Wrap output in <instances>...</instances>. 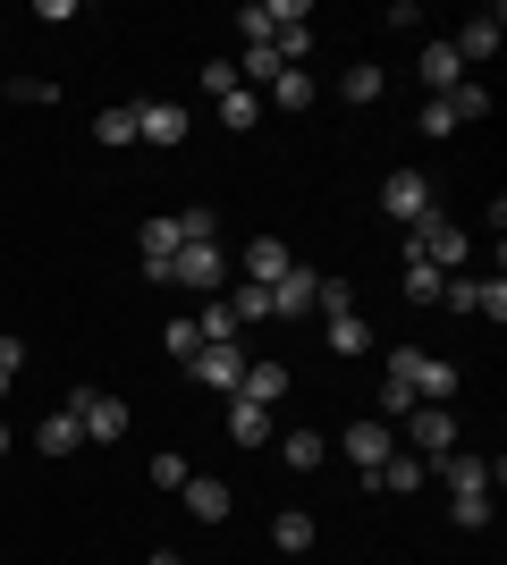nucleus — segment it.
<instances>
[{"instance_id": "obj_1", "label": "nucleus", "mask_w": 507, "mask_h": 565, "mask_svg": "<svg viewBox=\"0 0 507 565\" xmlns=\"http://www.w3.org/2000/svg\"><path fill=\"white\" fill-rule=\"evenodd\" d=\"M381 372L398 380L414 405H448V397H457V363H440V354H423V347H389Z\"/></svg>"}, {"instance_id": "obj_2", "label": "nucleus", "mask_w": 507, "mask_h": 565, "mask_svg": "<svg viewBox=\"0 0 507 565\" xmlns=\"http://www.w3.org/2000/svg\"><path fill=\"white\" fill-rule=\"evenodd\" d=\"M398 439H406V456H423V465H440V456L465 439V423H457V405H414L406 423H398Z\"/></svg>"}, {"instance_id": "obj_3", "label": "nucleus", "mask_w": 507, "mask_h": 565, "mask_svg": "<svg viewBox=\"0 0 507 565\" xmlns=\"http://www.w3.org/2000/svg\"><path fill=\"white\" fill-rule=\"evenodd\" d=\"M68 414L85 423V439H94V448L127 439V423H136V414H127V397H110V388H68Z\"/></svg>"}, {"instance_id": "obj_4", "label": "nucleus", "mask_w": 507, "mask_h": 565, "mask_svg": "<svg viewBox=\"0 0 507 565\" xmlns=\"http://www.w3.org/2000/svg\"><path fill=\"white\" fill-rule=\"evenodd\" d=\"M245 363H254V354H245L237 338H229V347H194V354H187V380H203V388H212V397H237V380H245Z\"/></svg>"}, {"instance_id": "obj_5", "label": "nucleus", "mask_w": 507, "mask_h": 565, "mask_svg": "<svg viewBox=\"0 0 507 565\" xmlns=\"http://www.w3.org/2000/svg\"><path fill=\"white\" fill-rule=\"evenodd\" d=\"M381 212L406 220V228H414V220H432L440 212V203H432V178H423V169H389V178H381Z\"/></svg>"}, {"instance_id": "obj_6", "label": "nucleus", "mask_w": 507, "mask_h": 565, "mask_svg": "<svg viewBox=\"0 0 507 565\" xmlns=\"http://www.w3.org/2000/svg\"><path fill=\"white\" fill-rule=\"evenodd\" d=\"M440 305H457V312H483V321H507V279H474V270H448Z\"/></svg>"}, {"instance_id": "obj_7", "label": "nucleus", "mask_w": 507, "mask_h": 565, "mask_svg": "<svg viewBox=\"0 0 507 565\" xmlns=\"http://www.w3.org/2000/svg\"><path fill=\"white\" fill-rule=\"evenodd\" d=\"M220 279H229L220 245H178V262H169V287H187V296H212Z\"/></svg>"}, {"instance_id": "obj_8", "label": "nucleus", "mask_w": 507, "mask_h": 565, "mask_svg": "<svg viewBox=\"0 0 507 565\" xmlns=\"http://www.w3.org/2000/svg\"><path fill=\"white\" fill-rule=\"evenodd\" d=\"M338 448H347V465H356V472H372V465H389V456H398V423H381V414H372V423H356Z\"/></svg>"}, {"instance_id": "obj_9", "label": "nucleus", "mask_w": 507, "mask_h": 565, "mask_svg": "<svg viewBox=\"0 0 507 565\" xmlns=\"http://www.w3.org/2000/svg\"><path fill=\"white\" fill-rule=\"evenodd\" d=\"M414 76H423V102H440V94H457V85H465V60L448 43H423V51H414Z\"/></svg>"}, {"instance_id": "obj_10", "label": "nucleus", "mask_w": 507, "mask_h": 565, "mask_svg": "<svg viewBox=\"0 0 507 565\" xmlns=\"http://www.w3.org/2000/svg\"><path fill=\"white\" fill-rule=\"evenodd\" d=\"M136 143H187V102H136Z\"/></svg>"}, {"instance_id": "obj_11", "label": "nucleus", "mask_w": 507, "mask_h": 565, "mask_svg": "<svg viewBox=\"0 0 507 565\" xmlns=\"http://www.w3.org/2000/svg\"><path fill=\"white\" fill-rule=\"evenodd\" d=\"M314 287H321V270H305V262H288V279L271 287V321H296V312H314Z\"/></svg>"}, {"instance_id": "obj_12", "label": "nucleus", "mask_w": 507, "mask_h": 565, "mask_svg": "<svg viewBox=\"0 0 507 565\" xmlns=\"http://www.w3.org/2000/svg\"><path fill=\"white\" fill-rule=\"evenodd\" d=\"M432 472L448 481V498H465V490H490V481H499V465H483V456H465V448H448Z\"/></svg>"}, {"instance_id": "obj_13", "label": "nucleus", "mask_w": 507, "mask_h": 565, "mask_svg": "<svg viewBox=\"0 0 507 565\" xmlns=\"http://www.w3.org/2000/svg\"><path fill=\"white\" fill-rule=\"evenodd\" d=\"M423 472H432L423 456H406V448H398L389 465H372V472H363V490H389V498H406V490H423Z\"/></svg>"}, {"instance_id": "obj_14", "label": "nucleus", "mask_w": 507, "mask_h": 565, "mask_svg": "<svg viewBox=\"0 0 507 565\" xmlns=\"http://www.w3.org/2000/svg\"><path fill=\"white\" fill-rule=\"evenodd\" d=\"M314 541H321V523L305 515V507H279V515H271V548H279V557H305Z\"/></svg>"}, {"instance_id": "obj_15", "label": "nucleus", "mask_w": 507, "mask_h": 565, "mask_svg": "<svg viewBox=\"0 0 507 565\" xmlns=\"http://www.w3.org/2000/svg\"><path fill=\"white\" fill-rule=\"evenodd\" d=\"M499 34H507V18H499V9H483V18H465V34H457L448 51L474 68V60H490V51H499Z\"/></svg>"}, {"instance_id": "obj_16", "label": "nucleus", "mask_w": 507, "mask_h": 565, "mask_svg": "<svg viewBox=\"0 0 507 565\" xmlns=\"http://www.w3.org/2000/svg\"><path fill=\"white\" fill-rule=\"evenodd\" d=\"M136 254H145V279L169 287V262H178V220H145V245H136Z\"/></svg>"}, {"instance_id": "obj_17", "label": "nucleus", "mask_w": 507, "mask_h": 565, "mask_svg": "<svg viewBox=\"0 0 507 565\" xmlns=\"http://www.w3.org/2000/svg\"><path fill=\"white\" fill-rule=\"evenodd\" d=\"M288 245H279V236H254V245H245V279H254V287H279V279H288Z\"/></svg>"}, {"instance_id": "obj_18", "label": "nucleus", "mask_w": 507, "mask_h": 565, "mask_svg": "<svg viewBox=\"0 0 507 565\" xmlns=\"http://www.w3.org/2000/svg\"><path fill=\"white\" fill-rule=\"evenodd\" d=\"M34 448H43V456H76V448H85V423L60 405V414H43V423H34Z\"/></svg>"}, {"instance_id": "obj_19", "label": "nucleus", "mask_w": 507, "mask_h": 565, "mask_svg": "<svg viewBox=\"0 0 507 565\" xmlns=\"http://www.w3.org/2000/svg\"><path fill=\"white\" fill-rule=\"evenodd\" d=\"M237 397H254V405H271V414H279V397H288V363H245Z\"/></svg>"}, {"instance_id": "obj_20", "label": "nucleus", "mask_w": 507, "mask_h": 565, "mask_svg": "<svg viewBox=\"0 0 507 565\" xmlns=\"http://www.w3.org/2000/svg\"><path fill=\"white\" fill-rule=\"evenodd\" d=\"M229 439H237V448H263V439H271V405L229 397Z\"/></svg>"}, {"instance_id": "obj_21", "label": "nucleus", "mask_w": 507, "mask_h": 565, "mask_svg": "<svg viewBox=\"0 0 507 565\" xmlns=\"http://www.w3.org/2000/svg\"><path fill=\"white\" fill-rule=\"evenodd\" d=\"M178 498H187V515H194V523H229V507H237V498L220 490V481H203V472H194Z\"/></svg>"}, {"instance_id": "obj_22", "label": "nucleus", "mask_w": 507, "mask_h": 565, "mask_svg": "<svg viewBox=\"0 0 507 565\" xmlns=\"http://www.w3.org/2000/svg\"><path fill=\"white\" fill-rule=\"evenodd\" d=\"M279 456H288V472H321L330 465V439L321 430H279Z\"/></svg>"}, {"instance_id": "obj_23", "label": "nucleus", "mask_w": 507, "mask_h": 565, "mask_svg": "<svg viewBox=\"0 0 507 565\" xmlns=\"http://www.w3.org/2000/svg\"><path fill=\"white\" fill-rule=\"evenodd\" d=\"M94 143H102V152H119V143H136V102H110V110L94 118Z\"/></svg>"}, {"instance_id": "obj_24", "label": "nucleus", "mask_w": 507, "mask_h": 565, "mask_svg": "<svg viewBox=\"0 0 507 565\" xmlns=\"http://www.w3.org/2000/svg\"><path fill=\"white\" fill-rule=\"evenodd\" d=\"M321 338H330V354H372V330H363V312H338V321H321Z\"/></svg>"}, {"instance_id": "obj_25", "label": "nucleus", "mask_w": 507, "mask_h": 565, "mask_svg": "<svg viewBox=\"0 0 507 565\" xmlns=\"http://www.w3.org/2000/svg\"><path fill=\"white\" fill-rule=\"evenodd\" d=\"M245 330V321H237V312H229V305H220V296H212V305H203V312H194V338H203V347H229V338H237Z\"/></svg>"}, {"instance_id": "obj_26", "label": "nucleus", "mask_w": 507, "mask_h": 565, "mask_svg": "<svg viewBox=\"0 0 507 565\" xmlns=\"http://www.w3.org/2000/svg\"><path fill=\"white\" fill-rule=\"evenodd\" d=\"M314 94H321V85H314L305 68H279V76H271V94H263V102H279V110H305Z\"/></svg>"}, {"instance_id": "obj_27", "label": "nucleus", "mask_w": 507, "mask_h": 565, "mask_svg": "<svg viewBox=\"0 0 507 565\" xmlns=\"http://www.w3.org/2000/svg\"><path fill=\"white\" fill-rule=\"evenodd\" d=\"M178 245H220V212L212 203H187V212H178Z\"/></svg>"}, {"instance_id": "obj_28", "label": "nucleus", "mask_w": 507, "mask_h": 565, "mask_svg": "<svg viewBox=\"0 0 507 565\" xmlns=\"http://www.w3.org/2000/svg\"><path fill=\"white\" fill-rule=\"evenodd\" d=\"M440 102H448V118H457V127H465V118H490V85H483V76H465L457 94H440Z\"/></svg>"}, {"instance_id": "obj_29", "label": "nucleus", "mask_w": 507, "mask_h": 565, "mask_svg": "<svg viewBox=\"0 0 507 565\" xmlns=\"http://www.w3.org/2000/svg\"><path fill=\"white\" fill-rule=\"evenodd\" d=\"M381 85H389V76L372 68V60H347V76H338V94H347V102H381Z\"/></svg>"}, {"instance_id": "obj_30", "label": "nucleus", "mask_w": 507, "mask_h": 565, "mask_svg": "<svg viewBox=\"0 0 507 565\" xmlns=\"http://www.w3.org/2000/svg\"><path fill=\"white\" fill-rule=\"evenodd\" d=\"M254 118H263V94H220V127H229V136H245V127H254Z\"/></svg>"}, {"instance_id": "obj_31", "label": "nucleus", "mask_w": 507, "mask_h": 565, "mask_svg": "<svg viewBox=\"0 0 507 565\" xmlns=\"http://www.w3.org/2000/svg\"><path fill=\"white\" fill-rule=\"evenodd\" d=\"M271 76H279V51H271V43H245V60H237V85H263V94H271Z\"/></svg>"}, {"instance_id": "obj_32", "label": "nucleus", "mask_w": 507, "mask_h": 565, "mask_svg": "<svg viewBox=\"0 0 507 565\" xmlns=\"http://www.w3.org/2000/svg\"><path fill=\"white\" fill-rule=\"evenodd\" d=\"M440 287L448 279H440L432 262H406V305H440Z\"/></svg>"}, {"instance_id": "obj_33", "label": "nucleus", "mask_w": 507, "mask_h": 565, "mask_svg": "<svg viewBox=\"0 0 507 565\" xmlns=\"http://www.w3.org/2000/svg\"><path fill=\"white\" fill-rule=\"evenodd\" d=\"M448 515H457V532H483V523H490V490H465V498H448Z\"/></svg>"}, {"instance_id": "obj_34", "label": "nucleus", "mask_w": 507, "mask_h": 565, "mask_svg": "<svg viewBox=\"0 0 507 565\" xmlns=\"http://www.w3.org/2000/svg\"><path fill=\"white\" fill-rule=\"evenodd\" d=\"M314 312H321V321H338V312H356V287H347V279H321V287H314Z\"/></svg>"}, {"instance_id": "obj_35", "label": "nucleus", "mask_w": 507, "mask_h": 565, "mask_svg": "<svg viewBox=\"0 0 507 565\" xmlns=\"http://www.w3.org/2000/svg\"><path fill=\"white\" fill-rule=\"evenodd\" d=\"M229 312H237V321H271V287H254V279H245L237 296H229Z\"/></svg>"}, {"instance_id": "obj_36", "label": "nucleus", "mask_w": 507, "mask_h": 565, "mask_svg": "<svg viewBox=\"0 0 507 565\" xmlns=\"http://www.w3.org/2000/svg\"><path fill=\"white\" fill-rule=\"evenodd\" d=\"M194 472H187V456H152V490H187Z\"/></svg>"}, {"instance_id": "obj_37", "label": "nucleus", "mask_w": 507, "mask_h": 565, "mask_svg": "<svg viewBox=\"0 0 507 565\" xmlns=\"http://www.w3.org/2000/svg\"><path fill=\"white\" fill-rule=\"evenodd\" d=\"M203 94H237V60H203Z\"/></svg>"}, {"instance_id": "obj_38", "label": "nucleus", "mask_w": 507, "mask_h": 565, "mask_svg": "<svg viewBox=\"0 0 507 565\" xmlns=\"http://www.w3.org/2000/svg\"><path fill=\"white\" fill-rule=\"evenodd\" d=\"M406 414H414V397H406V388H398V380L381 372V423H406Z\"/></svg>"}, {"instance_id": "obj_39", "label": "nucleus", "mask_w": 507, "mask_h": 565, "mask_svg": "<svg viewBox=\"0 0 507 565\" xmlns=\"http://www.w3.org/2000/svg\"><path fill=\"white\" fill-rule=\"evenodd\" d=\"M414 127H423L432 143H440V136H457V118H448V102H423V118H414Z\"/></svg>"}, {"instance_id": "obj_40", "label": "nucleus", "mask_w": 507, "mask_h": 565, "mask_svg": "<svg viewBox=\"0 0 507 565\" xmlns=\"http://www.w3.org/2000/svg\"><path fill=\"white\" fill-rule=\"evenodd\" d=\"M9 94H18V102H34V110H43V102H60V85H51V76H18Z\"/></svg>"}, {"instance_id": "obj_41", "label": "nucleus", "mask_w": 507, "mask_h": 565, "mask_svg": "<svg viewBox=\"0 0 507 565\" xmlns=\"http://www.w3.org/2000/svg\"><path fill=\"white\" fill-rule=\"evenodd\" d=\"M161 347H169V354H178V363H187V354H194V347H203V338H194V321H169V330H161Z\"/></svg>"}, {"instance_id": "obj_42", "label": "nucleus", "mask_w": 507, "mask_h": 565, "mask_svg": "<svg viewBox=\"0 0 507 565\" xmlns=\"http://www.w3.org/2000/svg\"><path fill=\"white\" fill-rule=\"evenodd\" d=\"M25 372V347H18V338H0V380H18Z\"/></svg>"}, {"instance_id": "obj_43", "label": "nucleus", "mask_w": 507, "mask_h": 565, "mask_svg": "<svg viewBox=\"0 0 507 565\" xmlns=\"http://www.w3.org/2000/svg\"><path fill=\"white\" fill-rule=\"evenodd\" d=\"M152 565H187V557H178V548H152Z\"/></svg>"}, {"instance_id": "obj_44", "label": "nucleus", "mask_w": 507, "mask_h": 565, "mask_svg": "<svg viewBox=\"0 0 507 565\" xmlns=\"http://www.w3.org/2000/svg\"><path fill=\"white\" fill-rule=\"evenodd\" d=\"M0 456H9V423H0Z\"/></svg>"}, {"instance_id": "obj_45", "label": "nucleus", "mask_w": 507, "mask_h": 565, "mask_svg": "<svg viewBox=\"0 0 507 565\" xmlns=\"http://www.w3.org/2000/svg\"><path fill=\"white\" fill-rule=\"evenodd\" d=\"M0 397H9V380H0Z\"/></svg>"}]
</instances>
